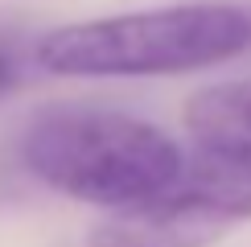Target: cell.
Returning <instances> with one entry per match:
<instances>
[{
	"label": "cell",
	"mask_w": 251,
	"mask_h": 247,
	"mask_svg": "<svg viewBox=\"0 0 251 247\" xmlns=\"http://www.w3.org/2000/svg\"><path fill=\"white\" fill-rule=\"evenodd\" d=\"M251 46V17L231 4H173L152 13L62 25L37 62L66 78H149L218 66Z\"/></svg>",
	"instance_id": "1"
},
{
	"label": "cell",
	"mask_w": 251,
	"mask_h": 247,
	"mask_svg": "<svg viewBox=\"0 0 251 247\" xmlns=\"http://www.w3.org/2000/svg\"><path fill=\"white\" fill-rule=\"evenodd\" d=\"M25 165L66 198L124 210L149 202L177 177L181 148L161 128L99 107L50 111L25 136Z\"/></svg>",
	"instance_id": "2"
},
{
	"label": "cell",
	"mask_w": 251,
	"mask_h": 247,
	"mask_svg": "<svg viewBox=\"0 0 251 247\" xmlns=\"http://www.w3.org/2000/svg\"><path fill=\"white\" fill-rule=\"evenodd\" d=\"M231 222H223L206 206L181 198L165 185L156 198L111 210L95 231L87 247H206Z\"/></svg>",
	"instance_id": "3"
},
{
	"label": "cell",
	"mask_w": 251,
	"mask_h": 247,
	"mask_svg": "<svg viewBox=\"0 0 251 247\" xmlns=\"http://www.w3.org/2000/svg\"><path fill=\"white\" fill-rule=\"evenodd\" d=\"M169 190L206 206L223 222H243L251 219V157L218 144H194L190 152H181Z\"/></svg>",
	"instance_id": "4"
},
{
	"label": "cell",
	"mask_w": 251,
	"mask_h": 247,
	"mask_svg": "<svg viewBox=\"0 0 251 247\" xmlns=\"http://www.w3.org/2000/svg\"><path fill=\"white\" fill-rule=\"evenodd\" d=\"M194 144H218L251 157V82H214L185 103Z\"/></svg>",
	"instance_id": "5"
},
{
	"label": "cell",
	"mask_w": 251,
	"mask_h": 247,
	"mask_svg": "<svg viewBox=\"0 0 251 247\" xmlns=\"http://www.w3.org/2000/svg\"><path fill=\"white\" fill-rule=\"evenodd\" d=\"M13 78H17V70H13V62H8L4 54H0V95H4V91L13 87Z\"/></svg>",
	"instance_id": "6"
}]
</instances>
